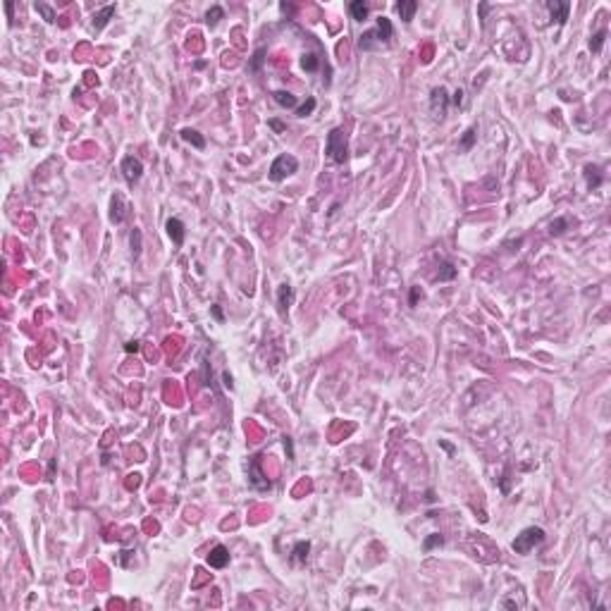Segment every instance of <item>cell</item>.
<instances>
[{
	"instance_id": "1",
	"label": "cell",
	"mask_w": 611,
	"mask_h": 611,
	"mask_svg": "<svg viewBox=\"0 0 611 611\" xmlns=\"http://www.w3.org/2000/svg\"><path fill=\"white\" fill-rule=\"evenodd\" d=\"M392 34H394L392 22H389L387 17H377V27L370 29V31H365V34L358 38V48H363V50L382 48V46H387V43H389Z\"/></svg>"
},
{
	"instance_id": "2",
	"label": "cell",
	"mask_w": 611,
	"mask_h": 611,
	"mask_svg": "<svg viewBox=\"0 0 611 611\" xmlns=\"http://www.w3.org/2000/svg\"><path fill=\"white\" fill-rule=\"evenodd\" d=\"M325 153L330 155V160L332 162H337V165H344L349 160V146H347V134H344V129H332V132L327 134V144H325Z\"/></svg>"
},
{
	"instance_id": "3",
	"label": "cell",
	"mask_w": 611,
	"mask_h": 611,
	"mask_svg": "<svg viewBox=\"0 0 611 611\" xmlns=\"http://www.w3.org/2000/svg\"><path fill=\"white\" fill-rule=\"evenodd\" d=\"M544 542V530L542 528H535V525H530V528L521 530V535H516L514 540V552L516 554H528V552H533L537 544H542Z\"/></svg>"
},
{
	"instance_id": "4",
	"label": "cell",
	"mask_w": 611,
	"mask_h": 611,
	"mask_svg": "<svg viewBox=\"0 0 611 611\" xmlns=\"http://www.w3.org/2000/svg\"><path fill=\"white\" fill-rule=\"evenodd\" d=\"M299 170V160L294 155H277L270 165V179L272 181H284L289 174Z\"/></svg>"
},
{
	"instance_id": "5",
	"label": "cell",
	"mask_w": 611,
	"mask_h": 611,
	"mask_svg": "<svg viewBox=\"0 0 611 611\" xmlns=\"http://www.w3.org/2000/svg\"><path fill=\"white\" fill-rule=\"evenodd\" d=\"M122 174H125L127 184H129V187H134V184L141 179V174H144V165H141V160L134 158V155H127V158L122 160Z\"/></svg>"
},
{
	"instance_id": "6",
	"label": "cell",
	"mask_w": 611,
	"mask_h": 611,
	"mask_svg": "<svg viewBox=\"0 0 611 611\" xmlns=\"http://www.w3.org/2000/svg\"><path fill=\"white\" fill-rule=\"evenodd\" d=\"M446 108H449V93H446L444 86L439 89H432V96H430V110L435 117H444L446 115Z\"/></svg>"
},
{
	"instance_id": "7",
	"label": "cell",
	"mask_w": 611,
	"mask_h": 611,
	"mask_svg": "<svg viewBox=\"0 0 611 611\" xmlns=\"http://www.w3.org/2000/svg\"><path fill=\"white\" fill-rule=\"evenodd\" d=\"M547 10L552 12V17L556 19V24H559V27H563V24H566V19H568L571 3H566V0H547Z\"/></svg>"
},
{
	"instance_id": "8",
	"label": "cell",
	"mask_w": 611,
	"mask_h": 611,
	"mask_svg": "<svg viewBox=\"0 0 611 611\" xmlns=\"http://www.w3.org/2000/svg\"><path fill=\"white\" fill-rule=\"evenodd\" d=\"M127 210H129V206H127L125 196L122 194H115L112 196V203H110V220L115 225H122L127 220Z\"/></svg>"
},
{
	"instance_id": "9",
	"label": "cell",
	"mask_w": 611,
	"mask_h": 611,
	"mask_svg": "<svg viewBox=\"0 0 611 611\" xmlns=\"http://www.w3.org/2000/svg\"><path fill=\"white\" fill-rule=\"evenodd\" d=\"M165 227H167V234H170V239H172L174 246H181V243H184V236H187L184 222H181V220H177V217H170Z\"/></svg>"
},
{
	"instance_id": "10",
	"label": "cell",
	"mask_w": 611,
	"mask_h": 611,
	"mask_svg": "<svg viewBox=\"0 0 611 611\" xmlns=\"http://www.w3.org/2000/svg\"><path fill=\"white\" fill-rule=\"evenodd\" d=\"M208 563L213 566V568H225L229 563V549L225 547V544H217V547L210 549L208 554Z\"/></svg>"
},
{
	"instance_id": "11",
	"label": "cell",
	"mask_w": 611,
	"mask_h": 611,
	"mask_svg": "<svg viewBox=\"0 0 611 611\" xmlns=\"http://www.w3.org/2000/svg\"><path fill=\"white\" fill-rule=\"evenodd\" d=\"M585 181H587V189L595 191V189L602 187L604 181V174H602V167L599 165H585Z\"/></svg>"
},
{
	"instance_id": "12",
	"label": "cell",
	"mask_w": 611,
	"mask_h": 611,
	"mask_svg": "<svg viewBox=\"0 0 611 611\" xmlns=\"http://www.w3.org/2000/svg\"><path fill=\"white\" fill-rule=\"evenodd\" d=\"M292 299H294V289H292V287H289V284L279 287V289H277V308H279V313H282V315L289 311Z\"/></svg>"
},
{
	"instance_id": "13",
	"label": "cell",
	"mask_w": 611,
	"mask_h": 611,
	"mask_svg": "<svg viewBox=\"0 0 611 611\" xmlns=\"http://www.w3.org/2000/svg\"><path fill=\"white\" fill-rule=\"evenodd\" d=\"M179 136L187 141V144H191L194 148H198V151H203V148H206V139H203L201 134L196 132V129H191V127H184V129L179 132Z\"/></svg>"
},
{
	"instance_id": "14",
	"label": "cell",
	"mask_w": 611,
	"mask_h": 611,
	"mask_svg": "<svg viewBox=\"0 0 611 611\" xmlns=\"http://www.w3.org/2000/svg\"><path fill=\"white\" fill-rule=\"evenodd\" d=\"M115 10H117V7H115V5H105L103 10H98V12L93 14V29H96V31H100V29H103L105 24H108V22L112 19V14H115Z\"/></svg>"
},
{
	"instance_id": "15",
	"label": "cell",
	"mask_w": 611,
	"mask_h": 611,
	"mask_svg": "<svg viewBox=\"0 0 611 611\" xmlns=\"http://www.w3.org/2000/svg\"><path fill=\"white\" fill-rule=\"evenodd\" d=\"M416 10H418V3H416V0H401V3H396V12H399V17H401L403 22H411V19H413Z\"/></svg>"
},
{
	"instance_id": "16",
	"label": "cell",
	"mask_w": 611,
	"mask_h": 611,
	"mask_svg": "<svg viewBox=\"0 0 611 611\" xmlns=\"http://www.w3.org/2000/svg\"><path fill=\"white\" fill-rule=\"evenodd\" d=\"M308 552H311V542H308V540L296 542V544H294V549H292V561L303 563L306 559H308Z\"/></svg>"
},
{
	"instance_id": "17",
	"label": "cell",
	"mask_w": 611,
	"mask_h": 611,
	"mask_svg": "<svg viewBox=\"0 0 611 611\" xmlns=\"http://www.w3.org/2000/svg\"><path fill=\"white\" fill-rule=\"evenodd\" d=\"M349 12H351V17H354L356 22H365L368 19V14H370V10H368V5H365L363 0H354V3L349 5Z\"/></svg>"
},
{
	"instance_id": "18",
	"label": "cell",
	"mask_w": 611,
	"mask_h": 611,
	"mask_svg": "<svg viewBox=\"0 0 611 611\" xmlns=\"http://www.w3.org/2000/svg\"><path fill=\"white\" fill-rule=\"evenodd\" d=\"M275 103L282 105V108H287V110H292V108H296V96L294 93H289V91H275Z\"/></svg>"
},
{
	"instance_id": "19",
	"label": "cell",
	"mask_w": 611,
	"mask_h": 611,
	"mask_svg": "<svg viewBox=\"0 0 611 611\" xmlns=\"http://www.w3.org/2000/svg\"><path fill=\"white\" fill-rule=\"evenodd\" d=\"M475 139H478V127H471V129L463 134V139L458 141V148H461V151H471Z\"/></svg>"
},
{
	"instance_id": "20",
	"label": "cell",
	"mask_w": 611,
	"mask_h": 611,
	"mask_svg": "<svg viewBox=\"0 0 611 611\" xmlns=\"http://www.w3.org/2000/svg\"><path fill=\"white\" fill-rule=\"evenodd\" d=\"M301 67H303L306 72H318V67H320V57L315 55V53H306V55L301 57Z\"/></svg>"
},
{
	"instance_id": "21",
	"label": "cell",
	"mask_w": 611,
	"mask_h": 611,
	"mask_svg": "<svg viewBox=\"0 0 611 611\" xmlns=\"http://www.w3.org/2000/svg\"><path fill=\"white\" fill-rule=\"evenodd\" d=\"M456 277V268H454L452 263H442L437 270V279L439 282H449V279Z\"/></svg>"
},
{
	"instance_id": "22",
	"label": "cell",
	"mask_w": 611,
	"mask_h": 611,
	"mask_svg": "<svg viewBox=\"0 0 611 611\" xmlns=\"http://www.w3.org/2000/svg\"><path fill=\"white\" fill-rule=\"evenodd\" d=\"M604 41H606V31L602 29V31H597V34L590 38V50H592V53H599V50H602V46H604Z\"/></svg>"
},
{
	"instance_id": "23",
	"label": "cell",
	"mask_w": 611,
	"mask_h": 611,
	"mask_svg": "<svg viewBox=\"0 0 611 611\" xmlns=\"http://www.w3.org/2000/svg\"><path fill=\"white\" fill-rule=\"evenodd\" d=\"M315 105H318V103H315V98H308L303 105H299V108H296V115H299V117H308V115H313Z\"/></svg>"
},
{
	"instance_id": "24",
	"label": "cell",
	"mask_w": 611,
	"mask_h": 611,
	"mask_svg": "<svg viewBox=\"0 0 611 611\" xmlns=\"http://www.w3.org/2000/svg\"><path fill=\"white\" fill-rule=\"evenodd\" d=\"M566 227H568V217H559V220H554L549 225V234H563Z\"/></svg>"
},
{
	"instance_id": "25",
	"label": "cell",
	"mask_w": 611,
	"mask_h": 611,
	"mask_svg": "<svg viewBox=\"0 0 611 611\" xmlns=\"http://www.w3.org/2000/svg\"><path fill=\"white\" fill-rule=\"evenodd\" d=\"M222 14H225V12H222V7H217V5H215V7H210L208 14H206V22H208L210 27H215L217 22L222 19Z\"/></svg>"
},
{
	"instance_id": "26",
	"label": "cell",
	"mask_w": 611,
	"mask_h": 611,
	"mask_svg": "<svg viewBox=\"0 0 611 611\" xmlns=\"http://www.w3.org/2000/svg\"><path fill=\"white\" fill-rule=\"evenodd\" d=\"M442 544H444V537H442V535H430V537L425 540L423 549H425V552H430V549H435V547H442Z\"/></svg>"
},
{
	"instance_id": "27",
	"label": "cell",
	"mask_w": 611,
	"mask_h": 611,
	"mask_svg": "<svg viewBox=\"0 0 611 611\" xmlns=\"http://www.w3.org/2000/svg\"><path fill=\"white\" fill-rule=\"evenodd\" d=\"M36 10L43 14V19H46V22H55V12H53V7H48L46 3H36Z\"/></svg>"
},
{
	"instance_id": "28",
	"label": "cell",
	"mask_w": 611,
	"mask_h": 611,
	"mask_svg": "<svg viewBox=\"0 0 611 611\" xmlns=\"http://www.w3.org/2000/svg\"><path fill=\"white\" fill-rule=\"evenodd\" d=\"M132 253H134V258L141 253V229H134L132 232Z\"/></svg>"
},
{
	"instance_id": "29",
	"label": "cell",
	"mask_w": 611,
	"mask_h": 611,
	"mask_svg": "<svg viewBox=\"0 0 611 611\" xmlns=\"http://www.w3.org/2000/svg\"><path fill=\"white\" fill-rule=\"evenodd\" d=\"M263 60H265V48H258L256 55H253V63H251V70L258 72V70H260V63H263Z\"/></svg>"
},
{
	"instance_id": "30",
	"label": "cell",
	"mask_w": 611,
	"mask_h": 611,
	"mask_svg": "<svg viewBox=\"0 0 611 611\" xmlns=\"http://www.w3.org/2000/svg\"><path fill=\"white\" fill-rule=\"evenodd\" d=\"M418 299H423V292H420V287H413L411 289V306H416Z\"/></svg>"
},
{
	"instance_id": "31",
	"label": "cell",
	"mask_w": 611,
	"mask_h": 611,
	"mask_svg": "<svg viewBox=\"0 0 611 611\" xmlns=\"http://www.w3.org/2000/svg\"><path fill=\"white\" fill-rule=\"evenodd\" d=\"M452 103H454V105H461V103H463V91H456V93H454Z\"/></svg>"
},
{
	"instance_id": "32",
	"label": "cell",
	"mask_w": 611,
	"mask_h": 611,
	"mask_svg": "<svg viewBox=\"0 0 611 611\" xmlns=\"http://www.w3.org/2000/svg\"><path fill=\"white\" fill-rule=\"evenodd\" d=\"M270 127L275 129V132H284V125H282V122H277V119H270Z\"/></svg>"
},
{
	"instance_id": "33",
	"label": "cell",
	"mask_w": 611,
	"mask_h": 611,
	"mask_svg": "<svg viewBox=\"0 0 611 611\" xmlns=\"http://www.w3.org/2000/svg\"><path fill=\"white\" fill-rule=\"evenodd\" d=\"M136 349H139V341H129V344H125V351H129V354L136 351Z\"/></svg>"
},
{
	"instance_id": "34",
	"label": "cell",
	"mask_w": 611,
	"mask_h": 611,
	"mask_svg": "<svg viewBox=\"0 0 611 611\" xmlns=\"http://www.w3.org/2000/svg\"><path fill=\"white\" fill-rule=\"evenodd\" d=\"M213 315H215V318L222 322V311H220V306H213Z\"/></svg>"
},
{
	"instance_id": "35",
	"label": "cell",
	"mask_w": 611,
	"mask_h": 611,
	"mask_svg": "<svg viewBox=\"0 0 611 611\" xmlns=\"http://www.w3.org/2000/svg\"><path fill=\"white\" fill-rule=\"evenodd\" d=\"M225 384H227V387H229V389H232V377H229V375H227V373H225Z\"/></svg>"
}]
</instances>
